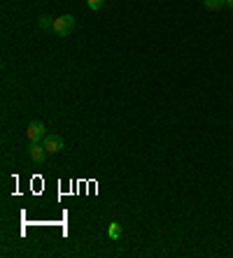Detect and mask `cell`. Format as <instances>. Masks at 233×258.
Listing matches in <instances>:
<instances>
[{
	"mask_svg": "<svg viewBox=\"0 0 233 258\" xmlns=\"http://www.w3.org/2000/svg\"><path fill=\"white\" fill-rule=\"evenodd\" d=\"M203 5L210 12H219L222 7H226V0H203Z\"/></svg>",
	"mask_w": 233,
	"mask_h": 258,
	"instance_id": "5b68a950",
	"label": "cell"
},
{
	"mask_svg": "<svg viewBox=\"0 0 233 258\" xmlns=\"http://www.w3.org/2000/svg\"><path fill=\"white\" fill-rule=\"evenodd\" d=\"M28 158L33 163H44V158H47V149H44V145H40V142H31L28 145Z\"/></svg>",
	"mask_w": 233,
	"mask_h": 258,
	"instance_id": "3957f363",
	"label": "cell"
},
{
	"mask_svg": "<svg viewBox=\"0 0 233 258\" xmlns=\"http://www.w3.org/2000/svg\"><path fill=\"white\" fill-rule=\"evenodd\" d=\"M51 26H54V21H51V16L42 14V16H40V28H51Z\"/></svg>",
	"mask_w": 233,
	"mask_h": 258,
	"instance_id": "ba28073f",
	"label": "cell"
},
{
	"mask_svg": "<svg viewBox=\"0 0 233 258\" xmlns=\"http://www.w3.org/2000/svg\"><path fill=\"white\" fill-rule=\"evenodd\" d=\"M42 145H44L47 153H58L61 149H63V137H58V135H47L44 140H42Z\"/></svg>",
	"mask_w": 233,
	"mask_h": 258,
	"instance_id": "277c9868",
	"label": "cell"
},
{
	"mask_svg": "<svg viewBox=\"0 0 233 258\" xmlns=\"http://www.w3.org/2000/svg\"><path fill=\"white\" fill-rule=\"evenodd\" d=\"M226 7H229V9H233V0H226Z\"/></svg>",
	"mask_w": 233,
	"mask_h": 258,
	"instance_id": "9c48e42d",
	"label": "cell"
},
{
	"mask_svg": "<svg viewBox=\"0 0 233 258\" xmlns=\"http://www.w3.org/2000/svg\"><path fill=\"white\" fill-rule=\"evenodd\" d=\"M103 5H105V0H86V7L91 9V12H98V9H103Z\"/></svg>",
	"mask_w": 233,
	"mask_h": 258,
	"instance_id": "52a82bcc",
	"label": "cell"
},
{
	"mask_svg": "<svg viewBox=\"0 0 233 258\" xmlns=\"http://www.w3.org/2000/svg\"><path fill=\"white\" fill-rule=\"evenodd\" d=\"M26 135H28V142H40L47 137V130H44V123L42 121H31L28 128H26Z\"/></svg>",
	"mask_w": 233,
	"mask_h": 258,
	"instance_id": "7a4b0ae2",
	"label": "cell"
},
{
	"mask_svg": "<svg viewBox=\"0 0 233 258\" xmlns=\"http://www.w3.org/2000/svg\"><path fill=\"white\" fill-rule=\"evenodd\" d=\"M51 31L56 33L58 37H68L70 33L75 31V16L73 14H61L54 19V26H51Z\"/></svg>",
	"mask_w": 233,
	"mask_h": 258,
	"instance_id": "6da1fadb",
	"label": "cell"
},
{
	"mask_svg": "<svg viewBox=\"0 0 233 258\" xmlns=\"http://www.w3.org/2000/svg\"><path fill=\"white\" fill-rule=\"evenodd\" d=\"M108 235H110V240H119V235H121V228H119V223H110Z\"/></svg>",
	"mask_w": 233,
	"mask_h": 258,
	"instance_id": "8992f818",
	"label": "cell"
}]
</instances>
